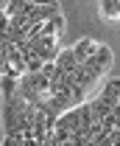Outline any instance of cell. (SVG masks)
Segmentation results:
<instances>
[{
    "instance_id": "5b68a950",
    "label": "cell",
    "mask_w": 120,
    "mask_h": 146,
    "mask_svg": "<svg viewBox=\"0 0 120 146\" xmlns=\"http://www.w3.org/2000/svg\"><path fill=\"white\" fill-rule=\"evenodd\" d=\"M101 17L103 20H120V0H101Z\"/></svg>"
},
{
    "instance_id": "3957f363",
    "label": "cell",
    "mask_w": 120,
    "mask_h": 146,
    "mask_svg": "<svg viewBox=\"0 0 120 146\" xmlns=\"http://www.w3.org/2000/svg\"><path fill=\"white\" fill-rule=\"evenodd\" d=\"M95 51H98V45H95L89 36L78 39V42L73 45V54H75V59H78V65H84V62H87V59H89L92 54H95Z\"/></svg>"
},
{
    "instance_id": "8992f818",
    "label": "cell",
    "mask_w": 120,
    "mask_h": 146,
    "mask_svg": "<svg viewBox=\"0 0 120 146\" xmlns=\"http://www.w3.org/2000/svg\"><path fill=\"white\" fill-rule=\"evenodd\" d=\"M34 6H50V9H59V0H31Z\"/></svg>"
},
{
    "instance_id": "52a82bcc",
    "label": "cell",
    "mask_w": 120,
    "mask_h": 146,
    "mask_svg": "<svg viewBox=\"0 0 120 146\" xmlns=\"http://www.w3.org/2000/svg\"><path fill=\"white\" fill-rule=\"evenodd\" d=\"M62 146H75V143H73V141H64V143H62Z\"/></svg>"
},
{
    "instance_id": "7a4b0ae2",
    "label": "cell",
    "mask_w": 120,
    "mask_h": 146,
    "mask_svg": "<svg viewBox=\"0 0 120 146\" xmlns=\"http://www.w3.org/2000/svg\"><path fill=\"white\" fill-rule=\"evenodd\" d=\"M92 62H95L103 73H109V70H112V65H115V54H112V48H109V45H98V51L92 54Z\"/></svg>"
},
{
    "instance_id": "6da1fadb",
    "label": "cell",
    "mask_w": 120,
    "mask_h": 146,
    "mask_svg": "<svg viewBox=\"0 0 120 146\" xmlns=\"http://www.w3.org/2000/svg\"><path fill=\"white\" fill-rule=\"evenodd\" d=\"M56 68H59L62 76H73V79H75V73H78L81 65H78V59H75V54H73V48H62V51H59Z\"/></svg>"
},
{
    "instance_id": "277c9868",
    "label": "cell",
    "mask_w": 120,
    "mask_h": 146,
    "mask_svg": "<svg viewBox=\"0 0 120 146\" xmlns=\"http://www.w3.org/2000/svg\"><path fill=\"white\" fill-rule=\"evenodd\" d=\"M62 28H64V14L56 11L48 23H42V36H59V34H62Z\"/></svg>"
}]
</instances>
